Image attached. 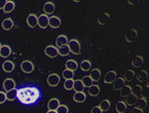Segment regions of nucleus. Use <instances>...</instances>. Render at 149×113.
<instances>
[{
    "mask_svg": "<svg viewBox=\"0 0 149 113\" xmlns=\"http://www.w3.org/2000/svg\"><path fill=\"white\" fill-rule=\"evenodd\" d=\"M40 97V91L36 87H24L18 89L17 98L24 104H32Z\"/></svg>",
    "mask_w": 149,
    "mask_h": 113,
    "instance_id": "obj_1",
    "label": "nucleus"
},
{
    "mask_svg": "<svg viewBox=\"0 0 149 113\" xmlns=\"http://www.w3.org/2000/svg\"><path fill=\"white\" fill-rule=\"evenodd\" d=\"M67 47L69 49V53H72L74 55H79L81 53V47L77 40H70L67 44Z\"/></svg>",
    "mask_w": 149,
    "mask_h": 113,
    "instance_id": "obj_2",
    "label": "nucleus"
},
{
    "mask_svg": "<svg viewBox=\"0 0 149 113\" xmlns=\"http://www.w3.org/2000/svg\"><path fill=\"white\" fill-rule=\"evenodd\" d=\"M60 82V77L57 74H52L47 77V84L50 86H57Z\"/></svg>",
    "mask_w": 149,
    "mask_h": 113,
    "instance_id": "obj_3",
    "label": "nucleus"
},
{
    "mask_svg": "<svg viewBox=\"0 0 149 113\" xmlns=\"http://www.w3.org/2000/svg\"><path fill=\"white\" fill-rule=\"evenodd\" d=\"M21 69L25 74H31L34 71V65L30 61H24L21 64Z\"/></svg>",
    "mask_w": 149,
    "mask_h": 113,
    "instance_id": "obj_4",
    "label": "nucleus"
},
{
    "mask_svg": "<svg viewBox=\"0 0 149 113\" xmlns=\"http://www.w3.org/2000/svg\"><path fill=\"white\" fill-rule=\"evenodd\" d=\"M38 25L42 29H45L49 26V17L45 14H42L40 17H38Z\"/></svg>",
    "mask_w": 149,
    "mask_h": 113,
    "instance_id": "obj_5",
    "label": "nucleus"
},
{
    "mask_svg": "<svg viewBox=\"0 0 149 113\" xmlns=\"http://www.w3.org/2000/svg\"><path fill=\"white\" fill-rule=\"evenodd\" d=\"M117 79V72H113V71H111L107 72L105 74V77H104V82L107 84H113L115 81V79Z\"/></svg>",
    "mask_w": 149,
    "mask_h": 113,
    "instance_id": "obj_6",
    "label": "nucleus"
},
{
    "mask_svg": "<svg viewBox=\"0 0 149 113\" xmlns=\"http://www.w3.org/2000/svg\"><path fill=\"white\" fill-rule=\"evenodd\" d=\"M45 54L49 58H55L58 55V51L57 49L54 46H47L45 49Z\"/></svg>",
    "mask_w": 149,
    "mask_h": 113,
    "instance_id": "obj_7",
    "label": "nucleus"
},
{
    "mask_svg": "<svg viewBox=\"0 0 149 113\" xmlns=\"http://www.w3.org/2000/svg\"><path fill=\"white\" fill-rule=\"evenodd\" d=\"M61 25V20L56 16H52L50 18H49V26H50L52 28L56 29Z\"/></svg>",
    "mask_w": 149,
    "mask_h": 113,
    "instance_id": "obj_8",
    "label": "nucleus"
},
{
    "mask_svg": "<svg viewBox=\"0 0 149 113\" xmlns=\"http://www.w3.org/2000/svg\"><path fill=\"white\" fill-rule=\"evenodd\" d=\"M55 44H56V46L60 48V47H63V46H67L68 44V39L67 37L65 36V35H60L56 38V40H55Z\"/></svg>",
    "mask_w": 149,
    "mask_h": 113,
    "instance_id": "obj_9",
    "label": "nucleus"
},
{
    "mask_svg": "<svg viewBox=\"0 0 149 113\" xmlns=\"http://www.w3.org/2000/svg\"><path fill=\"white\" fill-rule=\"evenodd\" d=\"M27 24L31 28H35L38 25V17L35 14H30L27 18Z\"/></svg>",
    "mask_w": 149,
    "mask_h": 113,
    "instance_id": "obj_10",
    "label": "nucleus"
},
{
    "mask_svg": "<svg viewBox=\"0 0 149 113\" xmlns=\"http://www.w3.org/2000/svg\"><path fill=\"white\" fill-rule=\"evenodd\" d=\"M137 38V32L135 31L134 29H130L125 34V39H127V42H133L136 40Z\"/></svg>",
    "mask_w": 149,
    "mask_h": 113,
    "instance_id": "obj_11",
    "label": "nucleus"
},
{
    "mask_svg": "<svg viewBox=\"0 0 149 113\" xmlns=\"http://www.w3.org/2000/svg\"><path fill=\"white\" fill-rule=\"evenodd\" d=\"M15 86H16V84H15V81L12 79H7L4 80L3 82V87L5 90H7V91H9V90H12L15 88Z\"/></svg>",
    "mask_w": 149,
    "mask_h": 113,
    "instance_id": "obj_12",
    "label": "nucleus"
},
{
    "mask_svg": "<svg viewBox=\"0 0 149 113\" xmlns=\"http://www.w3.org/2000/svg\"><path fill=\"white\" fill-rule=\"evenodd\" d=\"M125 85V79L123 77H117L113 81V89L115 90H120Z\"/></svg>",
    "mask_w": 149,
    "mask_h": 113,
    "instance_id": "obj_13",
    "label": "nucleus"
},
{
    "mask_svg": "<svg viewBox=\"0 0 149 113\" xmlns=\"http://www.w3.org/2000/svg\"><path fill=\"white\" fill-rule=\"evenodd\" d=\"M60 105L59 100L57 98H52L47 102V107H49V110H56L58 108V106Z\"/></svg>",
    "mask_w": 149,
    "mask_h": 113,
    "instance_id": "obj_14",
    "label": "nucleus"
},
{
    "mask_svg": "<svg viewBox=\"0 0 149 113\" xmlns=\"http://www.w3.org/2000/svg\"><path fill=\"white\" fill-rule=\"evenodd\" d=\"M13 26H14V22L11 18H7L2 22V28H3L4 30H6V31L11 30L12 28H13Z\"/></svg>",
    "mask_w": 149,
    "mask_h": 113,
    "instance_id": "obj_15",
    "label": "nucleus"
},
{
    "mask_svg": "<svg viewBox=\"0 0 149 113\" xmlns=\"http://www.w3.org/2000/svg\"><path fill=\"white\" fill-rule=\"evenodd\" d=\"M11 48L9 46H6V45H4V46H1V49H0V56L2 58H7L9 57L10 55H11Z\"/></svg>",
    "mask_w": 149,
    "mask_h": 113,
    "instance_id": "obj_16",
    "label": "nucleus"
},
{
    "mask_svg": "<svg viewBox=\"0 0 149 113\" xmlns=\"http://www.w3.org/2000/svg\"><path fill=\"white\" fill-rule=\"evenodd\" d=\"M88 93L91 96H98L100 94V87L98 85H91L88 87Z\"/></svg>",
    "mask_w": 149,
    "mask_h": 113,
    "instance_id": "obj_17",
    "label": "nucleus"
},
{
    "mask_svg": "<svg viewBox=\"0 0 149 113\" xmlns=\"http://www.w3.org/2000/svg\"><path fill=\"white\" fill-rule=\"evenodd\" d=\"M2 69H3V71L6 72H11L15 69V65L11 61H6L3 62V65H2Z\"/></svg>",
    "mask_w": 149,
    "mask_h": 113,
    "instance_id": "obj_18",
    "label": "nucleus"
},
{
    "mask_svg": "<svg viewBox=\"0 0 149 113\" xmlns=\"http://www.w3.org/2000/svg\"><path fill=\"white\" fill-rule=\"evenodd\" d=\"M73 100L76 102H84L86 100V94L84 92H75L74 95H73Z\"/></svg>",
    "mask_w": 149,
    "mask_h": 113,
    "instance_id": "obj_19",
    "label": "nucleus"
},
{
    "mask_svg": "<svg viewBox=\"0 0 149 113\" xmlns=\"http://www.w3.org/2000/svg\"><path fill=\"white\" fill-rule=\"evenodd\" d=\"M54 10H55V6L52 2H47L44 5V11L47 14H52L54 12Z\"/></svg>",
    "mask_w": 149,
    "mask_h": 113,
    "instance_id": "obj_20",
    "label": "nucleus"
},
{
    "mask_svg": "<svg viewBox=\"0 0 149 113\" xmlns=\"http://www.w3.org/2000/svg\"><path fill=\"white\" fill-rule=\"evenodd\" d=\"M84 85H83L81 79H76L74 80V84H73V89L76 92H83L84 90Z\"/></svg>",
    "mask_w": 149,
    "mask_h": 113,
    "instance_id": "obj_21",
    "label": "nucleus"
},
{
    "mask_svg": "<svg viewBox=\"0 0 149 113\" xmlns=\"http://www.w3.org/2000/svg\"><path fill=\"white\" fill-rule=\"evenodd\" d=\"M89 77H91V79H92L93 81H98V80L100 79V77H101V72H100V69H92V71H91V74H90Z\"/></svg>",
    "mask_w": 149,
    "mask_h": 113,
    "instance_id": "obj_22",
    "label": "nucleus"
},
{
    "mask_svg": "<svg viewBox=\"0 0 149 113\" xmlns=\"http://www.w3.org/2000/svg\"><path fill=\"white\" fill-rule=\"evenodd\" d=\"M65 67H66V69H69V71H71V72H74L77 69L78 65H77V62L75 61H73V60H69V61L66 62Z\"/></svg>",
    "mask_w": 149,
    "mask_h": 113,
    "instance_id": "obj_23",
    "label": "nucleus"
},
{
    "mask_svg": "<svg viewBox=\"0 0 149 113\" xmlns=\"http://www.w3.org/2000/svg\"><path fill=\"white\" fill-rule=\"evenodd\" d=\"M17 93H18V89H16V88L9 90V91H7V93L5 94L6 95V99L12 101V100H14L15 98H17Z\"/></svg>",
    "mask_w": 149,
    "mask_h": 113,
    "instance_id": "obj_24",
    "label": "nucleus"
},
{
    "mask_svg": "<svg viewBox=\"0 0 149 113\" xmlns=\"http://www.w3.org/2000/svg\"><path fill=\"white\" fill-rule=\"evenodd\" d=\"M132 66L134 67H139L142 66L143 64V58L141 56H135L134 58L132 59V62H131Z\"/></svg>",
    "mask_w": 149,
    "mask_h": 113,
    "instance_id": "obj_25",
    "label": "nucleus"
},
{
    "mask_svg": "<svg viewBox=\"0 0 149 113\" xmlns=\"http://www.w3.org/2000/svg\"><path fill=\"white\" fill-rule=\"evenodd\" d=\"M15 8V3L13 1H6V3L4 5V8H3V11L5 13H10L12 12Z\"/></svg>",
    "mask_w": 149,
    "mask_h": 113,
    "instance_id": "obj_26",
    "label": "nucleus"
},
{
    "mask_svg": "<svg viewBox=\"0 0 149 113\" xmlns=\"http://www.w3.org/2000/svg\"><path fill=\"white\" fill-rule=\"evenodd\" d=\"M110 107H111V102H110V100H108V99L102 100L99 104V108L102 110V111H107V110L110 109Z\"/></svg>",
    "mask_w": 149,
    "mask_h": 113,
    "instance_id": "obj_27",
    "label": "nucleus"
},
{
    "mask_svg": "<svg viewBox=\"0 0 149 113\" xmlns=\"http://www.w3.org/2000/svg\"><path fill=\"white\" fill-rule=\"evenodd\" d=\"M116 110L118 113H123L127 110V104L123 101H118L117 105H116Z\"/></svg>",
    "mask_w": 149,
    "mask_h": 113,
    "instance_id": "obj_28",
    "label": "nucleus"
},
{
    "mask_svg": "<svg viewBox=\"0 0 149 113\" xmlns=\"http://www.w3.org/2000/svg\"><path fill=\"white\" fill-rule=\"evenodd\" d=\"M131 94V87L130 85H127L125 84V86L120 89V96L122 97H127V95Z\"/></svg>",
    "mask_w": 149,
    "mask_h": 113,
    "instance_id": "obj_29",
    "label": "nucleus"
},
{
    "mask_svg": "<svg viewBox=\"0 0 149 113\" xmlns=\"http://www.w3.org/2000/svg\"><path fill=\"white\" fill-rule=\"evenodd\" d=\"M137 79L139 80L140 82H144L148 80V74L146 71H140L139 74H137Z\"/></svg>",
    "mask_w": 149,
    "mask_h": 113,
    "instance_id": "obj_30",
    "label": "nucleus"
},
{
    "mask_svg": "<svg viewBox=\"0 0 149 113\" xmlns=\"http://www.w3.org/2000/svg\"><path fill=\"white\" fill-rule=\"evenodd\" d=\"M135 105H136V106H135L136 108L143 110V108H145L146 105H147V100H145L144 98H139V99H137Z\"/></svg>",
    "mask_w": 149,
    "mask_h": 113,
    "instance_id": "obj_31",
    "label": "nucleus"
},
{
    "mask_svg": "<svg viewBox=\"0 0 149 113\" xmlns=\"http://www.w3.org/2000/svg\"><path fill=\"white\" fill-rule=\"evenodd\" d=\"M109 19H110V15L107 13H104L99 17L98 22H99V24H101V25H105L109 22Z\"/></svg>",
    "mask_w": 149,
    "mask_h": 113,
    "instance_id": "obj_32",
    "label": "nucleus"
},
{
    "mask_svg": "<svg viewBox=\"0 0 149 113\" xmlns=\"http://www.w3.org/2000/svg\"><path fill=\"white\" fill-rule=\"evenodd\" d=\"M140 95L142 96V98H144L145 100H147L148 95H149V86L148 84H146L145 86L141 87V93Z\"/></svg>",
    "mask_w": 149,
    "mask_h": 113,
    "instance_id": "obj_33",
    "label": "nucleus"
},
{
    "mask_svg": "<svg viewBox=\"0 0 149 113\" xmlns=\"http://www.w3.org/2000/svg\"><path fill=\"white\" fill-rule=\"evenodd\" d=\"M80 67H81V69H82V71H84V72L90 71V69H91V62L89 61H87V60H85V61H83L81 62Z\"/></svg>",
    "mask_w": 149,
    "mask_h": 113,
    "instance_id": "obj_34",
    "label": "nucleus"
},
{
    "mask_svg": "<svg viewBox=\"0 0 149 113\" xmlns=\"http://www.w3.org/2000/svg\"><path fill=\"white\" fill-rule=\"evenodd\" d=\"M137 101V97H135L133 94H130L127 96V103L125 104H128V105H134Z\"/></svg>",
    "mask_w": 149,
    "mask_h": 113,
    "instance_id": "obj_35",
    "label": "nucleus"
},
{
    "mask_svg": "<svg viewBox=\"0 0 149 113\" xmlns=\"http://www.w3.org/2000/svg\"><path fill=\"white\" fill-rule=\"evenodd\" d=\"M62 75H63V77L66 79H73V77H74V72L69 71V69H64L63 72H62Z\"/></svg>",
    "mask_w": 149,
    "mask_h": 113,
    "instance_id": "obj_36",
    "label": "nucleus"
},
{
    "mask_svg": "<svg viewBox=\"0 0 149 113\" xmlns=\"http://www.w3.org/2000/svg\"><path fill=\"white\" fill-rule=\"evenodd\" d=\"M57 51H58V54L60 55V56H62V57H65V56H67V55L69 54V49H68L67 46L60 47V48L57 49Z\"/></svg>",
    "mask_w": 149,
    "mask_h": 113,
    "instance_id": "obj_37",
    "label": "nucleus"
},
{
    "mask_svg": "<svg viewBox=\"0 0 149 113\" xmlns=\"http://www.w3.org/2000/svg\"><path fill=\"white\" fill-rule=\"evenodd\" d=\"M134 77H135L134 72L131 71V69H128V71L125 72V79H127V81L132 80L133 79H134Z\"/></svg>",
    "mask_w": 149,
    "mask_h": 113,
    "instance_id": "obj_38",
    "label": "nucleus"
},
{
    "mask_svg": "<svg viewBox=\"0 0 149 113\" xmlns=\"http://www.w3.org/2000/svg\"><path fill=\"white\" fill-rule=\"evenodd\" d=\"M81 81H82V84L84 86H87V87H89L92 85L93 84V80L91 79V77H89V75H87V77H84L83 79H81Z\"/></svg>",
    "mask_w": 149,
    "mask_h": 113,
    "instance_id": "obj_39",
    "label": "nucleus"
},
{
    "mask_svg": "<svg viewBox=\"0 0 149 113\" xmlns=\"http://www.w3.org/2000/svg\"><path fill=\"white\" fill-rule=\"evenodd\" d=\"M141 93V86L140 85H135L131 88V94H133L135 97H138Z\"/></svg>",
    "mask_w": 149,
    "mask_h": 113,
    "instance_id": "obj_40",
    "label": "nucleus"
},
{
    "mask_svg": "<svg viewBox=\"0 0 149 113\" xmlns=\"http://www.w3.org/2000/svg\"><path fill=\"white\" fill-rule=\"evenodd\" d=\"M73 84H74V80L73 79H66L64 81L63 86L66 90H70L73 88Z\"/></svg>",
    "mask_w": 149,
    "mask_h": 113,
    "instance_id": "obj_41",
    "label": "nucleus"
},
{
    "mask_svg": "<svg viewBox=\"0 0 149 113\" xmlns=\"http://www.w3.org/2000/svg\"><path fill=\"white\" fill-rule=\"evenodd\" d=\"M56 113H68V107L66 106V105H59L58 108H57L56 110Z\"/></svg>",
    "mask_w": 149,
    "mask_h": 113,
    "instance_id": "obj_42",
    "label": "nucleus"
},
{
    "mask_svg": "<svg viewBox=\"0 0 149 113\" xmlns=\"http://www.w3.org/2000/svg\"><path fill=\"white\" fill-rule=\"evenodd\" d=\"M6 95H5L4 92H2V91H0V104H2V103H4L5 101H6Z\"/></svg>",
    "mask_w": 149,
    "mask_h": 113,
    "instance_id": "obj_43",
    "label": "nucleus"
},
{
    "mask_svg": "<svg viewBox=\"0 0 149 113\" xmlns=\"http://www.w3.org/2000/svg\"><path fill=\"white\" fill-rule=\"evenodd\" d=\"M91 113H103V111L99 108V106H94L91 110Z\"/></svg>",
    "mask_w": 149,
    "mask_h": 113,
    "instance_id": "obj_44",
    "label": "nucleus"
},
{
    "mask_svg": "<svg viewBox=\"0 0 149 113\" xmlns=\"http://www.w3.org/2000/svg\"><path fill=\"white\" fill-rule=\"evenodd\" d=\"M130 113H143V110L138 109V108H136V107H134V108L131 110V112H130Z\"/></svg>",
    "mask_w": 149,
    "mask_h": 113,
    "instance_id": "obj_45",
    "label": "nucleus"
},
{
    "mask_svg": "<svg viewBox=\"0 0 149 113\" xmlns=\"http://www.w3.org/2000/svg\"><path fill=\"white\" fill-rule=\"evenodd\" d=\"M6 3L5 0H0V9H3L4 8V5Z\"/></svg>",
    "mask_w": 149,
    "mask_h": 113,
    "instance_id": "obj_46",
    "label": "nucleus"
},
{
    "mask_svg": "<svg viewBox=\"0 0 149 113\" xmlns=\"http://www.w3.org/2000/svg\"><path fill=\"white\" fill-rule=\"evenodd\" d=\"M47 113H56V111H54V110H49Z\"/></svg>",
    "mask_w": 149,
    "mask_h": 113,
    "instance_id": "obj_47",
    "label": "nucleus"
},
{
    "mask_svg": "<svg viewBox=\"0 0 149 113\" xmlns=\"http://www.w3.org/2000/svg\"><path fill=\"white\" fill-rule=\"evenodd\" d=\"M1 46H2V45H1V44H0V49H1Z\"/></svg>",
    "mask_w": 149,
    "mask_h": 113,
    "instance_id": "obj_48",
    "label": "nucleus"
}]
</instances>
